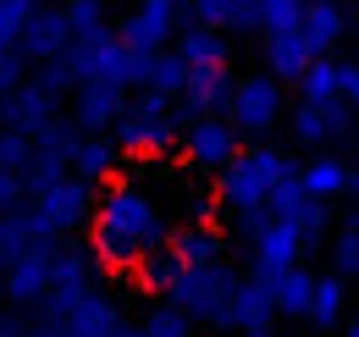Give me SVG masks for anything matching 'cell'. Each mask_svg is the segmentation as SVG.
Returning a JSON list of instances; mask_svg holds the SVG:
<instances>
[{
  "label": "cell",
  "instance_id": "obj_15",
  "mask_svg": "<svg viewBox=\"0 0 359 337\" xmlns=\"http://www.w3.org/2000/svg\"><path fill=\"white\" fill-rule=\"evenodd\" d=\"M177 100L188 105V111H194V117H205V111H222L226 100H232L226 61H222V67H188V84H182Z\"/></svg>",
  "mask_w": 359,
  "mask_h": 337
},
{
  "label": "cell",
  "instance_id": "obj_2",
  "mask_svg": "<svg viewBox=\"0 0 359 337\" xmlns=\"http://www.w3.org/2000/svg\"><path fill=\"white\" fill-rule=\"evenodd\" d=\"M293 161L287 155H276V150H243V155H232L222 166V205L238 221H243V232H255L260 221H266V194L276 177H287Z\"/></svg>",
  "mask_w": 359,
  "mask_h": 337
},
{
  "label": "cell",
  "instance_id": "obj_27",
  "mask_svg": "<svg viewBox=\"0 0 359 337\" xmlns=\"http://www.w3.org/2000/svg\"><path fill=\"white\" fill-rule=\"evenodd\" d=\"M34 6H39V0H0V50H17L22 22L34 17Z\"/></svg>",
  "mask_w": 359,
  "mask_h": 337
},
{
  "label": "cell",
  "instance_id": "obj_11",
  "mask_svg": "<svg viewBox=\"0 0 359 337\" xmlns=\"http://www.w3.org/2000/svg\"><path fill=\"white\" fill-rule=\"evenodd\" d=\"M122 111H128V94H122V84H100V78L78 84L72 117H78V127H83V133H105V127L116 122Z\"/></svg>",
  "mask_w": 359,
  "mask_h": 337
},
{
  "label": "cell",
  "instance_id": "obj_20",
  "mask_svg": "<svg viewBox=\"0 0 359 337\" xmlns=\"http://www.w3.org/2000/svg\"><path fill=\"white\" fill-rule=\"evenodd\" d=\"M166 249L177 254V265H210V260L222 254V232L199 221V227H182V232H172V238H166Z\"/></svg>",
  "mask_w": 359,
  "mask_h": 337
},
{
  "label": "cell",
  "instance_id": "obj_6",
  "mask_svg": "<svg viewBox=\"0 0 359 337\" xmlns=\"http://www.w3.org/2000/svg\"><path fill=\"white\" fill-rule=\"evenodd\" d=\"M34 211L45 216L55 232H67V227H78V221L94 211V188L83 177H67V171H61L55 183H45V188L34 194Z\"/></svg>",
  "mask_w": 359,
  "mask_h": 337
},
{
  "label": "cell",
  "instance_id": "obj_29",
  "mask_svg": "<svg viewBox=\"0 0 359 337\" xmlns=\"http://www.w3.org/2000/svg\"><path fill=\"white\" fill-rule=\"evenodd\" d=\"M144 337H194V321L172 304V310H155V315L144 321Z\"/></svg>",
  "mask_w": 359,
  "mask_h": 337
},
{
  "label": "cell",
  "instance_id": "obj_19",
  "mask_svg": "<svg viewBox=\"0 0 359 337\" xmlns=\"http://www.w3.org/2000/svg\"><path fill=\"white\" fill-rule=\"evenodd\" d=\"M182 84H188V61H182L177 50H155V55H144V84H138V88H155V94L177 100Z\"/></svg>",
  "mask_w": 359,
  "mask_h": 337
},
{
  "label": "cell",
  "instance_id": "obj_28",
  "mask_svg": "<svg viewBox=\"0 0 359 337\" xmlns=\"http://www.w3.org/2000/svg\"><path fill=\"white\" fill-rule=\"evenodd\" d=\"M255 11H260V28H299L304 0H255Z\"/></svg>",
  "mask_w": 359,
  "mask_h": 337
},
{
  "label": "cell",
  "instance_id": "obj_5",
  "mask_svg": "<svg viewBox=\"0 0 359 337\" xmlns=\"http://www.w3.org/2000/svg\"><path fill=\"white\" fill-rule=\"evenodd\" d=\"M232 127H243V133H271V127L282 122V88L276 78H243V84H232Z\"/></svg>",
  "mask_w": 359,
  "mask_h": 337
},
{
  "label": "cell",
  "instance_id": "obj_3",
  "mask_svg": "<svg viewBox=\"0 0 359 337\" xmlns=\"http://www.w3.org/2000/svg\"><path fill=\"white\" fill-rule=\"evenodd\" d=\"M232 271H222L216 260L210 265H182L177 277L166 282V298L177 304L188 321H216L222 326V310H226V293H232Z\"/></svg>",
  "mask_w": 359,
  "mask_h": 337
},
{
  "label": "cell",
  "instance_id": "obj_8",
  "mask_svg": "<svg viewBox=\"0 0 359 337\" xmlns=\"http://www.w3.org/2000/svg\"><path fill=\"white\" fill-rule=\"evenodd\" d=\"M67 44H72V28H67V11H39L34 6V17L22 22V39H17V50H22V61H55V55H67Z\"/></svg>",
  "mask_w": 359,
  "mask_h": 337
},
{
  "label": "cell",
  "instance_id": "obj_17",
  "mask_svg": "<svg viewBox=\"0 0 359 337\" xmlns=\"http://www.w3.org/2000/svg\"><path fill=\"white\" fill-rule=\"evenodd\" d=\"M116 161H122V150H116L111 138H78V150H72V177H83L89 188H100V183H111Z\"/></svg>",
  "mask_w": 359,
  "mask_h": 337
},
{
  "label": "cell",
  "instance_id": "obj_32",
  "mask_svg": "<svg viewBox=\"0 0 359 337\" xmlns=\"http://www.w3.org/2000/svg\"><path fill=\"white\" fill-rule=\"evenodd\" d=\"M337 271H348V277L359 271V227H343V232H337Z\"/></svg>",
  "mask_w": 359,
  "mask_h": 337
},
{
  "label": "cell",
  "instance_id": "obj_10",
  "mask_svg": "<svg viewBox=\"0 0 359 337\" xmlns=\"http://www.w3.org/2000/svg\"><path fill=\"white\" fill-rule=\"evenodd\" d=\"M50 293V254L34 249V254H17L11 265H0V298L11 304H39Z\"/></svg>",
  "mask_w": 359,
  "mask_h": 337
},
{
  "label": "cell",
  "instance_id": "obj_25",
  "mask_svg": "<svg viewBox=\"0 0 359 337\" xmlns=\"http://www.w3.org/2000/svg\"><path fill=\"white\" fill-rule=\"evenodd\" d=\"M299 177H304V188H310L315 199H332V194H343V188H348V166H343V161H332V155L310 161Z\"/></svg>",
  "mask_w": 359,
  "mask_h": 337
},
{
  "label": "cell",
  "instance_id": "obj_14",
  "mask_svg": "<svg viewBox=\"0 0 359 337\" xmlns=\"http://www.w3.org/2000/svg\"><path fill=\"white\" fill-rule=\"evenodd\" d=\"M271 315H276V304H271L266 277L232 282V293H226V310H222V326H266Z\"/></svg>",
  "mask_w": 359,
  "mask_h": 337
},
{
  "label": "cell",
  "instance_id": "obj_9",
  "mask_svg": "<svg viewBox=\"0 0 359 337\" xmlns=\"http://www.w3.org/2000/svg\"><path fill=\"white\" fill-rule=\"evenodd\" d=\"M255 254H260V271H287V265H299V254H304V232L293 227V221H282V216H266L255 232Z\"/></svg>",
  "mask_w": 359,
  "mask_h": 337
},
{
  "label": "cell",
  "instance_id": "obj_13",
  "mask_svg": "<svg viewBox=\"0 0 359 337\" xmlns=\"http://www.w3.org/2000/svg\"><path fill=\"white\" fill-rule=\"evenodd\" d=\"M315 61L304 28H266V67L271 78H304V67Z\"/></svg>",
  "mask_w": 359,
  "mask_h": 337
},
{
  "label": "cell",
  "instance_id": "obj_18",
  "mask_svg": "<svg viewBox=\"0 0 359 337\" xmlns=\"http://www.w3.org/2000/svg\"><path fill=\"white\" fill-rule=\"evenodd\" d=\"M299 28H304V39H310V50L315 55H326L332 44L343 39V11L332 6V0H304V17H299Z\"/></svg>",
  "mask_w": 359,
  "mask_h": 337
},
{
  "label": "cell",
  "instance_id": "obj_22",
  "mask_svg": "<svg viewBox=\"0 0 359 337\" xmlns=\"http://www.w3.org/2000/svg\"><path fill=\"white\" fill-rule=\"evenodd\" d=\"M177 55L188 61V67H222V61H226L222 28H205V22H194V28L177 39Z\"/></svg>",
  "mask_w": 359,
  "mask_h": 337
},
{
  "label": "cell",
  "instance_id": "obj_26",
  "mask_svg": "<svg viewBox=\"0 0 359 337\" xmlns=\"http://www.w3.org/2000/svg\"><path fill=\"white\" fill-rule=\"evenodd\" d=\"M61 11H67L72 39H83V34H100V28H105V0H67Z\"/></svg>",
  "mask_w": 359,
  "mask_h": 337
},
{
  "label": "cell",
  "instance_id": "obj_35",
  "mask_svg": "<svg viewBox=\"0 0 359 337\" xmlns=\"http://www.w3.org/2000/svg\"><path fill=\"white\" fill-rule=\"evenodd\" d=\"M343 337H359V321H354V326H348V332H343Z\"/></svg>",
  "mask_w": 359,
  "mask_h": 337
},
{
  "label": "cell",
  "instance_id": "obj_36",
  "mask_svg": "<svg viewBox=\"0 0 359 337\" xmlns=\"http://www.w3.org/2000/svg\"><path fill=\"white\" fill-rule=\"evenodd\" d=\"M354 105H359V88H354Z\"/></svg>",
  "mask_w": 359,
  "mask_h": 337
},
{
  "label": "cell",
  "instance_id": "obj_16",
  "mask_svg": "<svg viewBox=\"0 0 359 337\" xmlns=\"http://www.w3.org/2000/svg\"><path fill=\"white\" fill-rule=\"evenodd\" d=\"M260 277H266V271H260ZM266 288H271V304H276L282 315H310V293H315V277H310V271H299V265L271 271Z\"/></svg>",
  "mask_w": 359,
  "mask_h": 337
},
{
  "label": "cell",
  "instance_id": "obj_23",
  "mask_svg": "<svg viewBox=\"0 0 359 337\" xmlns=\"http://www.w3.org/2000/svg\"><path fill=\"white\" fill-rule=\"evenodd\" d=\"M304 100H315V105H332V100H343V67H332L326 55H315L310 67H304Z\"/></svg>",
  "mask_w": 359,
  "mask_h": 337
},
{
  "label": "cell",
  "instance_id": "obj_7",
  "mask_svg": "<svg viewBox=\"0 0 359 337\" xmlns=\"http://www.w3.org/2000/svg\"><path fill=\"white\" fill-rule=\"evenodd\" d=\"M182 144H188V161H194V166H226V161L238 155V127L222 122L216 111H205V117L188 122Z\"/></svg>",
  "mask_w": 359,
  "mask_h": 337
},
{
  "label": "cell",
  "instance_id": "obj_21",
  "mask_svg": "<svg viewBox=\"0 0 359 337\" xmlns=\"http://www.w3.org/2000/svg\"><path fill=\"white\" fill-rule=\"evenodd\" d=\"M293 133H299V144H320V138L343 133V100H332V105L304 100V105L293 111Z\"/></svg>",
  "mask_w": 359,
  "mask_h": 337
},
{
  "label": "cell",
  "instance_id": "obj_4",
  "mask_svg": "<svg viewBox=\"0 0 359 337\" xmlns=\"http://www.w3.org/2000/svg\"><path fill=\"white\" fill-rule=\"evenodd\" d=\"M177 17H182V0H138V11L122 22L116 39L128 44V50H138V55H155L177 34Z\"/></svg>",
  "mask_w": 359,
  "mask_h": 337
},
{
  "label": "cell",
  "instance_id": "obj_1",
  "mask_svg": "<svg viewBox=\"0 0 359 337\" xmlns=\"http://www.w3.org/2000/svg\"><path fill=\"white\" fill-rule=\"evenodd\" d=\"M89 238L94 249L105 254L111 265H122V271H133L144 254L166 249V238H172V227H166V216H161V199L144 188V183H116L89 216Z\"/></svg>",
  "mask_w": 359,
  "mask_h": 337
},
{
  "label": "cell",
  "instance_id": "obj_30",
  "mask_svg": "<svg viewBox=\"0 0 359 337\" xmlns=\"http://www.w3.org/2000/svg\"><path fill=\"white\" fill-rule=\"evenodd\" d=\"M28 150H34V138L17 133V127H6V133H0V171H17L28 161Z\"/></svg>",
  "mask_w": 359,
  "mask_h": 337
},
{
  "label": "cell",
  "instance_id": "obj_31",
  "mask_svg": "<svg viewBox=\"0 0 359 337\" xmlns=\"http://www.w3.org/2000/svg\"><path fill=\"white\" fill-rule=\"evenodd\" d=\"M50 94V100H61L67 88H78V72H72V61L67 55H55V61H45V84H39Z\"/></svg>",
  "mask_w": 359,
  "mask_h": 337
},
{
  "label": "cell",
  "instance_id": "obj_34",
  "mask_svg": "<svg viewBox=\"0 0 359 337\" xmlns=\"http://www.w3.org/2000/svg\"><path fill=\"white\" fill-rule=\"evenodd\" d=\"M226 337H266V326H226Z\"/></svg>",
  "mask_w": 359,
  "mask_h": 337
},
{
  "label": "cell",
  "instance_id": "obj_33",
  "mask_svg": "<svg viewBox=\"0 0 359 337\" xmlns=\"http://www.w3.org/2000/svg\"><path fill=\"white\" fill-rule=\"evenodd\" d=\"M22 84V50H0V94Z\"/></svg>",
  "mask_w": 359,
  "mask_h": 337
},
{
  "label": "cell",
  "instance_id": "obj_24",
  "mask_svg": "<svg viewBox=\"0 0 359 337\" xmlns=\"http://www.w3.org/2000/svg\"><path fill=\"white\" fill-rule=\"evenodd\" d=\"M343 304H348V293H343L337 277H315V293H310V321L315 326H337V321H343Z\"/></svg>",
  "mask_w": 359,
  "mask_h": 337
},
{
  "label": "cell",
  "instance_id": "obj_12",
  "mask_svg": "<svg viewBox=\"0 0 359 337\" xmlns=\"http://www.w3.org/2000/svg\"><path fill=\"white\" fill-rule=\"evenodd\" d=\"M50 117H55V100H50L39 84H28V88L17 84V88H6V94H0V122L17 127V133H28V138H34Z\"/></svg>",
  "mask_w": 359,
  "mask_h": 337
}]
</instances>
